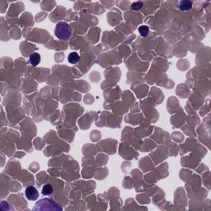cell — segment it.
I'll list each match as a JSON object with an SVG mask.
<instances>
[{
	"mask_svg": "<svg viewBox=\"0 0 211 211\" xmlns=\"http://www.w3.org/2000/svg\"><path fill=\"white\" fill-rule=\"evenodd\" d=\"M192 6H193V2L189 0H182L179 2V7L180 9L182 11H187V10L192 9Z\"/></svg>",
	"mask_w": 211,
	"mask_h": 211,
	"instance_id": "3957f363",
	"label": "cell"
},
{
	"mask_svg": "<svg viewBox=\"0 0 211 211\" xmlns=\"http://www.w3.org/2000/svg\"><path fill=\"white\" fill-rule=\"evenodd\" d=\"M138 31H139V32H140V34L141 37H147L148 35H149V27H147V26H140V27H139Z\"/></svg>",
	"mask_w": 211,
	"mask_h": 211,
	"instance_id": "52a82bcc",
	"label": "cell"
},
{
	"mask_svg": "<svg viewBox=\"0 0 211 211\" xmlns=\"http://www.w3.org/2000/svg\"><path fill=\"white\" fill-rule=\"evenodd\" d=\"M79 59H80V56L77 52H72L68 56V61L72 64H77L79 61Z\"/></svg>",
	"mask_w": 211,
	"mask_h": 211,
	"instance_id": "5b68a950",
	"label": "cell"
},
{
	"mask_svg": "<svg viewBox=\"0 0 211 211\" xmlns=\"http://www.w3.org/2000/svg\"><path fill=\"white\" fill-rule=\"evenodd\" d=\"M54 34L59 40L68 39L71 36V27L66 22H59L54 30Z\"/></svg>",
	"mask_w": 211,
	"mask_h": 211,
	"instance_id": "6da1fadb",
	"label": "cell"
},
{
	"mask_svg": "<svg viewBox=\"0 0 211 211\" xmlns=\"http://www.w3.org/2000/svg\"><path fill=\"white\" fill-rule=\"evenodd\" d=\"M53 192V187L50 184H45L42 188V194L44 196H49Z\"/></svg>",
	"mask_w": 211,
	"mask_h": 211,
	"instance_id": "8992f818",
	"label": "cell"
},
{
	"mask_svg": "<svg viewBox=\"0 0 211 211\" xmlns=\"http://www.w3.org/2000/svg\"><path fill=\"white\" fill-rule=\"evenodd\" d=\"M29 59L30 63H31L32 65L37 66L40 64V62H41V55L38 53H37V52H35V53H33V54L30 55Z\"/></svg>",
	"mask_w": 211,
	"mask_h": 211,
	"instance_id": "277c9868",
	"label": "cell"
},
{
	"mask_svg": "<svg viewBox=\"0 0 211 211\" xmlns=\"http://www.w3.org/2000/svg\"><path fill=\"white\" fill-rule=\"evenodd\" d=\"M25 196L29 200H36L39 197V193L34 187H27L25 190Z\"/></svg>",
	"mask_w": 211,
	"mask_h": 211,
	"instance_id": "7a4b0ae2",
	"label": "cell"
},
{
	"mask_svg": "<svg viewBox=\"0 0 211 211\" xmlns=\"http://www.w3.org/2000/svg\"><path fill=\"white\" fill-rule=\"evenodd\" d=\"M143 2H133L132 4H131V8L134 10H139V9H141L143 7Z\"/></svg>",
	"mask_w": 211,
	"mask_h": 211,
	"instance_id": "ba28073f",
	"label": "cell"
}]
</instances>
